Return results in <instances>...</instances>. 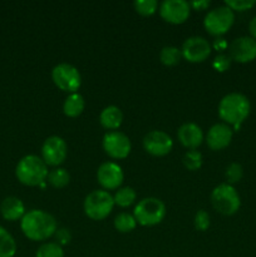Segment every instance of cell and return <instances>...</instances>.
<instances>
[{
    "instance_id": "cell-2",
    "label": "cell",
    "mask_w": 256,
    "mask_h": 257,
    "mask_svg": "<svg viewBox=\"0 0 256 257\" xmlns=\"http://www.w3.org/2000/svg\"><path fill=\"white\" fill-rule=\"evenodd\" d=\"M217 110L223 123L237 130L250 114L251 104L245 94L232 92L221 98Z\"/></svg>"
},
{
    "instance_id": "cell-7",
    "label": "cell",
    "mask_w": 256,
    "mask_h": 257,
    "mask_svg": "<svg viewBox=\"0 0 256 257\" xmlns=\"http://www.w3.org/2000/svg\"><path fill=\"white\" fill-rule=\"evenodd\" d=\"M235 23V13L226 7L225 4L221 7H216L211 9L203 19V27L208 34L218 38L228 32Z\"/></svg>"
},
{
    "instance_id": "cell-4",
    "label": "cell",
    "mask_w": 256,
    "mask_h": 257,
    "mask_svg": "<svg viewBox=\"0 0 256 257\" xmlns=\"http://www.w3.org/2000/svg\"><path fill=\"white\" fill-rule=\"evenodd\" d=\"M114 207L113 196L105 190H94L88 193L83 202L84 213L93 221H102L107 218Z\"/></svg>"
},
{
    "instance_id": "cell-36",
    "label": "cell",
    "mask_w": 256,
    "mask_h": 257,
    "mask_svg": "<svg viewBox=\"0 0 256 257\" xmlns=\"http://www.w3.org/2000/svg\"><path fill=\"white\" fill-rule=\"evenodd\" d=\"M248 32H250V37L256 39V15L248 23Z\"/></svg>"
},
{
    "instance_id": "cell-13",
    "label": "cell",
    "mask_w": 256,
    "mask_h": 257,
    "mask_svg": "<svg viewBox=\"0 0 256 257\" xmlns=\"http://www.w3.org/2000/svg\"><path fill=\"white\" fill-rule=\"evenodd\" d=\"M143 148L147 153L155 157H163L173 148V141L165 131L153 130L143 137Z\"/></svg>"
},
{
    "instance_id": "cell-10",
    "label": "cell",
    "mask_w": 256,
    "mask_h": 257,
    "mask_svg": "<svg viewBox=\"0 0 256 257\" xmlns=\"http://www.w3.org/2000/svg\"><path fill=\"white\" fill-rule=\"evenodd\" d=\"M68 156L67 142L59 136H50L43 142L42 160L47 166L59 167Z\"/></svg>"
},
{
    "instance_id": "cell-6",
    "label": "cell",
    "mask_w": 256,
    "mask_h": 257,
    "mask_svg": "<svg viewBox=\"0 0 256 257\" xmlns=\"http://www.w3.org/2000/svg\"><path fill=\"white\" fill-rule=\"evenodd\" d=\"M133 216L138 225L156 226L166 217V205L160 198L146 197L136 205Z\"/></svg>"
},
{
    "instance_id": "cell-25",
    "label": "cell",
    "mask_w": 256,
    "mask_h": 257,
    "mask_svg": "<svg viewBox=\"0 0 256 257\" xmlns=\"http://www.w3.org/2000/svg\"><path fill=\"white\" fill-rule=\"evenodd\" d=\"M181 58H182L181 49H178L175 45H166L160 52L161 63L167 65V67H173V65L178 64Z\"/></svg>"
},
{
    "instance_id": "cell-16",
    "label": "cell",
    "mask_w": 256,
    "mask_h": 257,
    "mask_svg": "<svg viewBox=\"0 0 256 257\" xmlns=\"http://www.w3.org/2000/svg\"><path fill=\"white\" fill-rule=\"evenodd\" d=\"M233 137V130L226 123H216L206 135V143L212 151H221L228 147Z\"/></svg>"
},
{
    "instance_id": "cell-5",
    "label": "cell",
    "mask_w": 256,
    "mask_h": 257,
    "mask_svg": "<svg viewBox=\"0 0 256 257\" xmlns=\"http://www.w3.org/2000/svg\"><path fill=\"white\" fill-rule=\"evenodd\" d=\"M211 203L218 213L232 216L240 210L241 198L236 188L228 183L216 186L211 192Z\"/></svg>"
},
{
    "instance_id": "cell-31",
    "label": "cell",
    "mask_w": 256,
    "mask_h": 257,
    "mask_svg": "<svg viewBox=\"0 0 256 257\" xmlns=\"http://www.w3.org/2000/svg\"><path fill=\"white\" fill-rule=\"evenodd\" d=\"M193 225L197 231H206L208 230L211 225V218L208 212H206L205 210H200L196 212L195 218H193Z\"/></svg>"
},
{
    "instance_id": "cell-12",
    "label": "cell",
    "mask_w": 256,
    "mask_h": 257,
    "mask_svg": "<svg viewBox=\"0 0 256 257\" xmlns=\"http://www.w3.org/2000/svg\"><path fill=\"white\" fill-rule=\"evenodd\" d=\"M161 18L170 24H183L190 18L191 7L186 0H165L158 7Z\"/></svg>"
},
{
    "instance_id": "cell-29",
    "label": "cell",
    "mask_w": 256,
    "mask_h": 257,
    "mask_svg": "<svg viewBox=\"0 0 256 257\" xmlns=\"http://www.w3.org/2000/svg\"><path fill=\"white\" fill-rule=\"evenodd\" d=\"M243 176V168L240 163L232 162L226 167L225 170V178L228 185H235V183L240 182L241 178Z\"/></svg>"
},
{
    "instance_id": "cell-23",
    "label": "cell",
    "mask_w": 256,
    "mask_h": 257,
    "mask_svg": "<svg viewBox=\"0 0 256 257\" xmlns=\"http://www.w3.org/2000/svg\"><path fill=\"white\" fill-rule=\"evenodd\" d=\"M137 198V193H136L135 188L132 187H120L115 191L113 200H114V205L119 206V207L125 208L132 206L136 202Z\"/></svg>"
},
{
    "instance_id": "cell-32",
    "label": "cell",
    "mask_w": 256,
    "mask_h": 257,
    "mask_svg": "<svg viewBox=\"0 0 256 257\" xmlns=\"http://www.w3.org/2000/svg\"><path fill=\"white\" fill-rule=\"evenodd\" d=\"M226 7L230 8L233 13L235 12H246L250 10L256 5L255 0H226Z\"/></svg>"
},
{
    "instance_id": "cell-18",
    "label": "cell",
    "mask_w": 256,
    "mask_h": 257,
    "mask_svg": "<svg viewBox=\"0 0 256 257\" xmlns=\"http://www.w3.org/2000/svg\"><path fill=\"white\" fill-rule=\"evenodd\" d=\"M0 213L4 220L18 221L24 217L27 211H25V206L20 198L9 196L3 200L2 205H0Z\"/></svg>"
},
{
    "instance_id": "cell-1",
    "label": "cell",
    "mask_w": 256,
    "mask_h": 257,
    "mask_svg": "<svg viewBox=\"0 0 256 257\" xmlns=\"http://www.w3.org/2000/svg\"><path fill=\"white\" fill-rule=\"evenodd\" d=\"M20 228L25 237L38 242L54 236L58 223L54 216L47 211L30 210L20 220Z\"/></svg>"
},
{
    "instance_id": "cell-19",
    "label": "cell",
    "mask_w": 256,
    "mask_h": 257,
    "mask_svg": "<svg viewBox=\"0 0 256 257\" xmlns=\"http://www.w3.org/2000/svg\"><path fill=\"white\" fill-rule=\"evenodd\" d=\"M123 113L117 105H108L103 108L99 114V123L108 131H117L122 125Z\"/></svg>"
},
{
    "instance_id": "cell-15",
    "label": "cell",
    "mask_w": 256,
    "mask_h": 257,
    "mask_svg": "<svg viewBox=\"0 0 256 257\" xmlns=\"http://www.w3.org/2000/svg\"><path fill=\"white\" fill-rule=\"evenodd\" d=\"M228 55L237 63H250L256 59V39L248 35L236 38L228 44Z\"/></svg>"
},
{
    "instance_id": "cell-20",
    "label": "cell",
    "mask_w": 256,
    "mask_h": 257,
    "mask_svg": "<svg viewBox=\"0 0 256 257\" xmlns=\"http://www.w3.org/2000/svg\"><path fill=\"white\" fill-rule=\"evenodd\" d=\"M85 108V100L82 94L79 93H70L67 98H65L64 103H63V113L67 117L75 118L83 113Z\"/></svg>"
},
{
    "instance_id": "cell-24",
    "label": "cell",
    "mask_w": 256,
    "mask_h": 257,
    "mask_svg": "<svg viewBox=\"0 0 256 257\" xmlns=\"http://www.w3.org/2000/svg\"><path fill=\"white\" fill-rule=\"evenodd\" d=\"M113 225L118 232L128 233L135 230L136 226H137V221H136L135 216L131 215V213L120 212L114 217Z\"/></svg>"
},
{
    "instance_id": "cell-35",
    "label": "cell",
    "mask_w": 256,
    "mask_h": 257,
    "mask_svg": "<svg viewBox=\"0 0 256 257\" xmlns=\"http://www.w3.org/2000/svg\"><path fill=\"white\" fill-rule=\"evenodd\" d=\"M211 5L210 0H196V2H191L190 7L193 8L195 10H206Z\"/></svg>"
},
{
    "instance_id": "cell-9",
    "label": "cell",
    "mask_w": 256,
    "mask_h": 257,
    "mask_svg": "<svg viewBox=\"0 0 256 257\" xmlns=\"http://www.w3.org/2000/svg\"><path fill=\"white\" fill-rule=\"evenodd\" d=\"M102 147L113 160H123L128 157L132 150L130 137L119 131H109L103 136Z\"/></svg>"
},
{
    "instance_id": "cell-14",
    "label": "cell",
    "mask_w": 256,
    "mask_h": 257,
    "mask_svg": "<svg viewBox=\"0 0 256 257\" xmlns=\"http://www.w3.org/2000/svg\"><path fill=\"white\" fill-rule=\"evenodd\" d=\"M97 180L103 187V190H118V188H120L123 180H124V173H123L122 167L118 163L108 161V162L102 163L98 167Z\"/></svg>"
},
{
    "instance_id": "cell-28",
    "label": "cell",
    "mask_w": 256,
    "mask_h": 257,
    "mask_svg": "<svg viewBox=\"0 0 256 257\" xmlns=\"http://www.w3.org/2000/svg\"><path fill=\"white\" fill-rule=\"evenodd\" d=\"M133 7L138 14L143 15V17H151L157 12L160 5H158L157 0H136L133 3Z\"/></svg>"
},
{
    "instance_id": "cell-8",
    "label": "cell",
    "mask_w": 256,
    "mask_h": 257,
    "mask_svg": "<svg viewBox=\"0 0 256 257\" xmlns=\"http://www.w3.org/2000/svg\"><path fill=\"white\" fill-rule=\"evenodd\" d=\"M52 80L60 90L77 93L82 85V75L78 68L69 63H59L52 69Z\"/></svg>"
},
{
    "instance_id": "cell-26",
    "label": "cell",
    "mask_w": 256,
    "mask_h": 257,
    "mask_svg": "<svg viewBox=\"0 0 256 257\" xmlns=\"http://www.w3.org/2000/svg\"><path fill=\"white\" fill-rule=\"evenodd\" d=\"M35 257H64V250L57 242H44L38 247Z\"/></svg>"
},
{
    "instance_id": "cell-33",
    "label": "cell",
    "mask_w": 256,
    "mask_h": 257,
    "mask_svg": "<svg viewBox=\"0 0 256 257\" xmlns=\"http://www.w3.org/2000/svg\"><path fill=\"white\" fill-rule=\"evenodd\" d=\"M54 237H55V242H57L58 245L62 246V247L63 246L68 245V243L70 242V240H72L70 231L65 227H58L54 233Z\"/></svg>"
},
{
    "instance_id": "cell-21",
    "label": "cell",
    "mask_w": 256,
    "mask_h": 257,
    "mask_svg": "<svg viewBox=\"0 0 256 257\" xmlns=\"http://www.w3.org/2000/svg\"><path fill=\"white\" fill-rule=\"evenodd\" d=\"M17 253V242L9 231L0 226V257H14Z\"/></svg>"
},
{
    "instance_id": "cell-3",
    "label": "cell",
    "mask_w": 256,
    "mask_h": 257,
    "mask_svg": "<svg viewBox=\"0 0 256 257\" xmlns=\"http://www.w3.org/2000/svg\"><path fill=\"white\" fill-rule=\"evenodd\" d=\"M48 166L42 157L37 155H27L18 162L15 167V176L20 183L29 187L42 186L47 182Z\"/></svg>"
},
{
    "instance_id": "cell-34",
    "label": "cell",
    "mask_w": 256,
    "mask_h": 257,
    "mask_svg": "<svg viewBox=\"0 0 256 257\" xmlns=\"http://www.w3.org/2000/svg\"><path fill=\"white\" fill-rule=\"evenodd\" d=\"M211 45H212V48H215L216 50H218V52H223L226 48H228L227 42H226V39H223L222 37L216 38V39L213 40V43Z\"/></svg>"
},
{
    "instance_id": "cell-30",
    "label": "cell",
    "mask_w": 256,
    "mask_h": 257,
    "mask_svg": "<svg viewBox=\"0 0 256 257\" xmlns=\"http://www.w3.org/2000/svg\"><path fill=\"white\" fill-rule=\"evenodd\" d=\"M231 64H232V59L228 54H225V53H220L215 57V59L212 60V67L213 69L217 70V72L223 73L226 70L230 69Z\"/></svg>"
},
{
    "instance_id": "cell-27",
    "label": "cell",
    "mask_w": 256,
    "mask_h": 257,
    "mask_svg": "<svg viewBox=\"0 0 256 257\" xmlns=\"http://www.w3.org/2000/svg\"><path fill=\"white\" fill-rule=\"evenodd\" d=\"M182 162L183 166H185L188 171H197L200 170L201 166H202L203 158L201 152H198L197 150H188L187 152L183 155Z\"/></svg>"
},
{
    "instance_id": "cell-11",
    "label": "cell",
    "mask_w": 256,
    "mask_h": 257,
    "mask_svg": "<svg viewBox=\"0 0 256 257\" xmlns=\"http://www.w3.org/2000/svg\"><path fill=\"white\" fill-rule=\"evenodd\" d=\"M212 52V45L206 38L198 37H190L183 42L181 53L182 58H185L190 63H202L210 57Z\"/></svg>"
},
{
    "instance_id": "cell-22",
    "label": "cell",
    "mask_w": 256,
    "mask_h": 257,
    "mask_svg": "<svg viewBox=\"0 0 256 257\" xmlns=\"http://www.w3.org/2000/svg\"><path fill=\"white\" fill-rule=\"evenodd\" d=\"M47 182L54 188H64L65 186L69 185L70 175L65 168L55 167L48 173Z\"/></svg>"
},
{
    "instance_id": "cell-17",
    "label": "cell",
    "mask_w": 256,
    "mask_h": 257,
    "mask_svg": "<svg viewBox=\"0 0 256 257\" xmlns=\"http://www.w3.org/2000/svg\"><path fill=\"white\" fill-rule=\"evenodd\" d=\"M177 138L181 145L187 150H197V147L202 145L205 136L200 125L193 122H187L178 128Z\"/></svg>"
}]
</instances>
